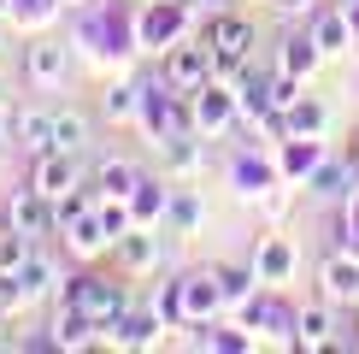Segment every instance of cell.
Masks as SVG:
<instances>
[{"label": "cell", "mask_w": 359, "mask_h": 354, "mask_svg": "<svg viewBox=\"0 0 359 354\" xmlns=\"http://www.w3.org/2000/svg\"><path fill=\"white\" fill-rule=\"evenodd\" d=\"M171 195H177V189L154 183V177H142V183L130 189V213H136V225H147V218H159V213H171Z\"/></svg>", "instance_id": "cell-19"}, {"label": "cell", "mask_w": 359, "mask_h": 354, "mask_svg": "<svg viewBox=\"0 0 359 354\" xmlns=\"http://www.w3.org/2000/svg\"><path fill=\"white\" fill-rule=\"evenodd\" d=\"M318 59H324V53H318V41H312V36H289V41H283V59H277V65L289 71V77H301V83H306Z\"/></svg>", "instance_id": "cell-24"}, {"label": "cell", "mask_w": 359, "mask_h": 354, "mask_svg": "<svg viewBox=\"0 0 359 354\" xmlns=\"http://www.w3.org/2000/svg\"><path fill=\"white\" fill-rule=\"evenodd\" d=\"M53 130H59V148H65V154H77V148L88 142V118L77 107H59L53 112Z\"/></svg>", "instance_id": "cell-27"}, {"label": "cell", "mask_w": 359, "mask_h": 354, "mask_svg": "<svg viewBox=\"0 0 359 354\" xmlns=\"http://www.w3.org/2000/svg\"><path fill=\"white\" fill-rule=\"evenodd\" d=\"M271 6H277V12H301L306 0H271Z\"/></svg>", "instance_id": "cell-35"}, {"label": "cell", "mask_w": 359, "mask_h": 354, "mask_svg": "<svg viewBox=\"0 0 359 354\" xmlns=\"http://www.w3.org/2000/svg\"><path fill=\"white\" fill-rule=\"evenodd\" d=\"M65 307L88 313V319L100 324V336H107L112 324L124 319V307H130V301H124V289H118V284H107V277H95V272H77V277L65 284Z\"/></svg>", "instance_id": "cell-1"}, {"label": "cell", "mask_w": 359, "mask_h": 354, "mask_svg": "<svg viewBox=\"0 0 359 354\" xmlns=\"http://www.w3.org/2000/svg\"><path fill=\"white\" fill-rule=\"evenodd\" d=\"M24 71H29V83L53 88L59 77H65V48H59V41H29V53H24Z\"/></svg>", "instance_id": "cell-15"}, {"label": "cell", "mask_w": 359, "mask_h": 354, "mask_svg": "<svg viewBox=\"0 0 359 354\" xmlns=\"http://www.w3.org/2000/svg\"><path fill=\"white\" fill-rule=\"evenodd\" d=\"M29 183H36L48 201H59V195H71V189L83 183V166H77V154H65V148H59V154H41V159H36Z\"/></svg>", "instance_id": "cell-6"}, {"label": "cell", "mask_w": 359, "mask_h": 354, "mask_svg": "<svg viewBox=\"0 0 359 354\" xmlns=\"http://www.w3.org/2000/svg\"><path fill=\"white\" fill-rule=\"evenodd\" d=\"M330 343H336L330 307H301V319H294V348H330Z\"/></svg>", "instance_id": "cell-17"}, {"label": "cell", "mask_w": 359, "mask_h": 354, "mask_svg": "<svg viewBox=\"0 0 359 354\" xmlns=\"http://www.w3.org/2000/svg\"><path fill=\"white\" fill-rule=\"evenodd\" d=\"M100 324L88 319V313H77V307H65V313L53 319V348H95V343H107V336H95Z\"/></svg>", "instance_id": "cell-16"}, {"label": "cell", "mask_w": 359, "mask_h": 354, "mask_svg": "<svg viewBox=\"0 0 359 354\" xmlns=\"http://www.w3.org/2000/svg\"><path fill=\"white\" fill-rule=\"evenodd\" d=\"M294 319H301V307L277 301V295H253L242 307V324H259V331H277L283 343H294Z\"/></svg>", "instance_id": "cell-9"}, {"label": "cell", "mask_w": 359, "mask_h": 354, "mask_svg": "<svg viewBox=\"0 0 359 354\" xmlns=\"http://www.w3.org/2000/svg\"><path fill=\"white\" fill-rule=\"evenodd\" d=\"M224 301V289H218V277L212 272H189V277H177V284H165V301H159V313H165V324H194V319H206L212 307Z\"/></svg>", "instance_id": "cell-2"}, {"label": "cell", "mask_w": 359, "mask_h": 354, "mask_svg": "<svg viewBox=\"0 0 359 354\" xmlns=\"http://www.w3.org/2000/svg\"><path fill=\"white\" fill-rule=\"evenodd\" d=\"M65 242H71V254H100V248H118L112 242V230H107V218H100V206H88V213H77L65 225Z\"/></svg>", "instance_id": "cell-10"}, {"label": "cell", "mask_w": 359, "mask_h": 354, "mask_svg": "<svg viewBox=\"0 0 359 354\" xmlns=\"http://www.w3.org/2000/svg\"><path fill=\"white\" fill-rule=\"evenodd\" d=\"M100 112H107V124H124V118L142 112V88L136 83H112L107 100H100Z\"/></svg>", "instance_id": "cell-25"}, {"label": "cell", "mask_w": 359, "mask_h": 354, "mask_svg": "<svg viewBox=\"0 0 359 354\" xmlns=\"http://www.w3.org/2000/svg\"><path fill=\"white\" fill-rule=\"evenodd\" d=\"M230 177H236V189H242V195H265V183H271V166H265V159H236Z\"/></svg>", "instance_id": "cell-29"}, {"label": "cell", "mask_w": 359, "mask_h": 354, "mask_svg": "<svg viewBox=\"0 0 359 354\" xmlns=\"http://www.w3.org/2000/svg\"><path fill=\"white\" fill-rule=\"evenodd\" d=\"M12 6H18V18L41 24V18H48V12H53V6H65V0H12Z\"/></svg>", "instance_id": "cell-33"}, {"label": "cell", "mask_w": 359, "mask_h": 354, "mask_svg": "<svg viewBox=\"0 0 359 354\" xmlns=\"http://www.w3.org/2000/svg\"><path fill=\"white\" fill-rule=\"evenodd\" d=\"M29 242H36V236H24V230H0V272H12V277H18L24 272V260L29 254H36V248H29Z\"/></svg>", "instance_id": "cell-26"}, {"label": "cell", "mask_w": 359, "mask_h": 354, "mask_svg": "<svg viewBox=\"0 0 359 354\" xmlns=\"http://www.w3.org/2000/svg\"><path fill=\"white\" fill-rule=\"evenodd\" d=\"M206 41H212V53H218V71H242L248 53H253V24L236 18V12H218V18L206 24Z\"/></svg>", "instance_id": "cell-4"}, {"label": "cell", "mask_w": 359, "mask_h": 354, "mask_svg": "<svg viewBox=\"0 0 359 354\" xmlns=\"http://www.w3.org/2000/svg\"><path fill=\"white\" fill-rule=\"evenodd\" d=\"M159 324H165V313H154V307H124V319L107 331V343H118V348H154Z\"/></svg>", "instance_id": "cell-7"}, {"label": "cell", "mask_w": 359, "mask_h": 354, "mask_svg": "<svg viewBox=\"0 0 359 354\" xmlns=\"http://www.w3.org/2000/svg\"><path fill=\"white\" fill-rule=\"evenodd\" d=\"M312 41H318V53H324V59L348 53V48H353V24H348V12H341V6L318 12V24H312Z\"/></svg>", "instance_id": "cell-14"}, {"label": "cell", "mask_w": 359, "mask_h": 354, "mask_svg": "<svg viewBox=\"0 0 359 354\" xmlns=\"http://www.w3.org/2000/svg\"><path fill=\"white\" fill-rule=\"evenodd\" d=\"M324 124H330V112H324V100H294L289 112H283V130L289 136H324Z\"/></svg>", "instance_id": "cell-21"}, {"label": "cell", "mask_w": 359, "mask_h": 354, "mask_svg": "<svg viewBox=\"0 0 359 354\" xmlns=\"http://www.w3.org/2000/svg\"><path fill=\"white\" fill-rule=\"evenodd\" d=\"M236 112H242V95H236V88H218V83H206L201 100H194V124H201V136H218Z\"/></svg>", "instance_id": "cell-8"}, {"label": "cell", "mask_w": 359, "mask_h": 354, "mask_svg": "<svg viewBox=\"0 0 359 354\" xmlns=\"http://www.w3.org/2000/svg\"><path fill=\"white\" fill-rule=\"evenodd\" d=\"M253 272H259V284H283V277H289L294 272V242H289V236H265V242H259V260H253Z\"/></svg>", "instance_id": "cell-13"}, {"label": "cell", "mask_w": 359, "mask_h": 354, "mask_svg": "<svg viewBox=\"0 0 359 354\" xmlns=\"http://www.w3.org/2000/svg\"><path fill=\"white\" fill-rule=\"evenodd\" d=\"M318 284H324L330 301H359V260L353 254H330L324 272H318Z\"/></svg>", "instance_id": "cell-12"}, {"label": "cell", "mask_w": 359, "mask_h": 354, "mask_svg": "<svg viewBox=\"0 0 359 354\" xmlns=\"http://www.w3.org/2000/svg\"><path fill=\"white\" fill-rule=\"evenodd\" d=\"M6 142H18V112L0 100V148H6Z\"/></svg>", "instance_id": "cell-34"}, {"label": "cell", "mask_w": 359, "mask_h": 354, "mask_svg": "<svg viewBox=\"0 0 359 354\" xmlns=\"http://www.w3.org/2000/svg\"><path fill=\"white\" fill-rule=\"evenodd\" d=\"M18 148H24L29 159H41V154H59L53 112H18Z\"/></svg>", "instance_id": "cell-11"}, {"label": "cell", "mask_w": 359, "mask_h": 354, "mask_svg": "<svg viewBox=\"0 0 359 354\" xmlns=\"http://www.w3.org/2000/svg\"><path fill=\"white\" fill-rule=\"evenodd\" d=\"M0 218H6L12 230H24V236H48V230H53V201L41 195L36 183H29V189H12L6 206H0Z\"/></svg>", "instance_id": "cell-5"}, {"label": "cell", "mask_w": 359, "mask_h": 354, "mask_svg": "<svg viewBox=\"0 0 359 354\" xmlns=\"http://www.w3.org/2000/svg\"><path fill=\"white\" fill-rule=\"evenodd\" d=\"M18 284H24V301H36V295H48V289H53V266L41 260V254H29V260H24V272H18Z\"/></svg>", "instance_id": "cell-30"}, {"label": "cell", "mask_w": 359, "mask_h": 354, "mask_svg": "<svg viewBox=\"0 0 359 354\" xmlns=\"http://www.w3.org/2000/svg\"><path fill=\"white\" fill-rule=\"evenodd\" d=\"M171 225H177V230H194V225H201V201H194L189 189H177V195H171Z\"/></svg>", "instance_id": "cell-32"}, {"label": "cell", "mask_w": 359, "mask_h": 354, "mask_svg": "<svg viewBox=\"0 0 359 354\" xmlns=\"http://www.w3.org/2000/svg\"><path fill=\"white\" fill-rule=\"evenodd\" d=\"M95 183H100V195H107V201H130V189L142 183V171L130 166V159H107V166L95 171Z\"/></svg>", "instance_id": "cell-23"}, {"label": "cell", "mask_w": 359, "mask_h": 354, "mask_svg": "<svg viewBox=\"0 0 359 354\" xmlns=\"http://www.w3.org/2000/svg\"><path fill=\"white\" fill-rule=\"evenodd\" d=\"M136 29H142L147 48H154V41H171L177 29H183V0H159V6H147Z\"/></svg>", "instance_id": "cell-18"}, {"label": "cell", "mask_w": 359, "mask_h": 354, "mask_svg": "<svg viewBox=\"0 0 359 354\" xmlns=\"http://www.w3.org/2000/svg\"><path fill=\"white\" fill-rule=\"evenodd\" d=\"M318 166H324V148H318V136H283V171L312 177Z\"/></svg>", "instance_id": "cell-20"}, {"label": "cell", "mask_w": 359, "mask_h": 354, "mask_svg": "<svg viewBox=\"0 0 359 354\" xmlns=\"http://www.w3.org/2000/svg\"><path fill=\"white\" fill-rule=\"evenodd\" d=\"M306 183H312V195H324V201H336V195H341V206H348V195H359V189H353V171H348V166H336V159H324V166L312 171Z\"/></svg>", "instance_id": "cell-22"}, {"label": "cell", "mask_w": 359, "mask_h": 354, "mask_svg": "<svg viewBox=\"0 0 359 354\" xmlns=\"http://www.w3.org/2000/svg\"><path fill=\"white\" fill-rule=\"evenodd\" d=\"M212 277H218L224 301H248V289L259 284V272H248V266H212Z\"/></svg>", "instance_id": "cell-28"}, {"label": "cell", "mask_w": 359, "mask_h": 354, "mask_svg": "<svg viewBox=\"0 0 359 354\" xmlns=\"http://www.w3.org/2000/svg\"><path fill=\"white\" fill-rule=\"evenodd\" d=\"M118 254H124L130 272H142V266L159 260V242H154V236H124V242H118Z\"/></svg>", "instance_id": "cell-31"}, {"label": "cell", "mask_w": 359, "mask_h": 354, "mask_svg": "<svg viewBox=\"0 0 359 354\" xmlns=\"http://www.w3.org/2000/svg\"><path fill=\"white\" fill-rule=\"evenodd\" d=\"M212 71H218V53H212V41H177V48H165V65H159V77H165L171 88H183V95H201L206 83H212Z\"/></svg>", "instance_id": "cell-3"}, {"label": "cell", "mask_w": 359, "mask_h": 354, "mask_svg": "<svg viewBox=\"0 0 359 354\" xmlns=\"http://www.w3.org/2000/svg\"><path fill=\"white\" fill-rule=\"evenodd\" d=\"M6 6H12V0H0V12H6Z\"/></svg>", "instance_id": "cell-36"}]
</instances>
